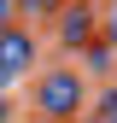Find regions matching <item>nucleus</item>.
I'll return each mask as SVG.
<instances>
[{
    "mask_svg": "<svg viewBox=\"0 0 117 123\" xmlns=\"http://www.w3.org/2000/svg\"><path fill=\"white\" fill-rule=\"evenodd\" d=\"M35 100H41L47 117H70V111L82 105V76H76V70H47L41 88H35Z\"/></svg>",
    "mask_w": 117,
    "mask_h": 123,
    "instance_id": "f257e3e1",
    "label": "nucleus"
},
{
    "mask_svg": "<svg viewBox=\"0 0 117 123\" xmlns=\"http://www.w3.org/2000/svg\"><path fill=\"white\" fill-rule=\"evenodd\" d=\"M29 65V35L23 29H6L0 35V70H23Z\"/></svg>",
    "mask_w": 117,
    "mask_h": 123,
    "instance_id": "f03ea898",
    "label": "nucleus"
},
{
    "mask_svg": "<svg viewBox=\"0 0 117 123\" xmlns=\"http://www.w3.org/2000/svg\"><path fill=\"white\" fill-rule=\"evenodd\" d=\"M88 35H94V12H70V18H64V41H88Z\"/></svg>",
    "mask_w": 117,
    "mask_h": 123,
    "instance_id": "7ed1b4c3",
    "label": "nucleus"
},
{
    "mask_svg": "<svg viewBox=\"0 0 117 123\" xmlns=\"http://www.w3.org/2000/svg\"><path fill=\"white\" fill-rule=\"evenodd\" d=\"M23 12H35V18H47V12H58V0H23Z\"/></svg>",
    "mask_w": 117,
    "mask_h": 123,
    "instance_id": "20e7f679",
    "label": "nucleus"
},
{
    "mask_svg": "<svg viewBox=\"0 0 117 123\" xmlns=\"http://www.w3.org/2000/svg\"><path fill=\"white\" fill-rule=\"evenodd\" d=\"M6 24H12V0H0V35H6Z\"/></svg>",
    "mask_w": 117,
    "mask_h": 123,
    "instance_id": "39448f33",
    "label": "nucleus"
},
{
    "mask_svg": "<svg viewBox=\"0 0 117 123\" xmlns=\"http://www.w3.org/2000/svg\"><path fill=\"white\" fill-rule=\"evenodd\" d=\"M105 123H117V94H105Z\"/></svg>",
    "mask_w": 117,
    "mask_h": 123,
    "instance_id": "423d86ee",
    "label": "nucleus"
}]
</instances>
